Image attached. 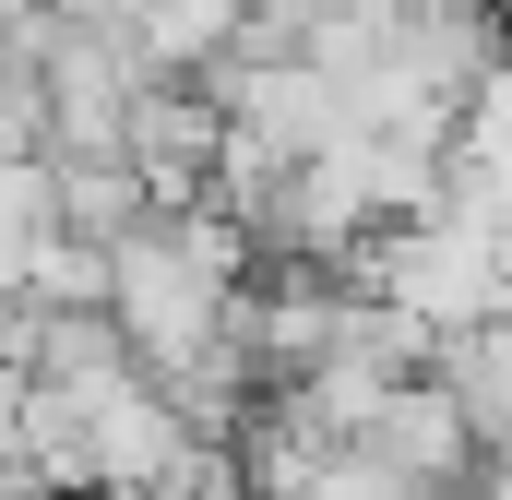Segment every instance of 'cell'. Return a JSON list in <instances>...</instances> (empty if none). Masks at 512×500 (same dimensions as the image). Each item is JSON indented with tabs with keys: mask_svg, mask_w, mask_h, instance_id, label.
I'll return each mask as SVG.
<instances>
[{
	"mask_svg": "<svg viewBox=\"0 0 512 500\" xmlns=\"http://www.w3.org/2000/svg\"><path fill=\"white\" fill-rule=\"evenodd\" d=\"M453 500H512V465H477V477H465Z\"/></svg>",
	"mask_w": 512,
	"mask_h": 500,
	"instance_id": "cell-2",
	"label": "cell"
},
{
	"mask_svg": "<svg viewBox=\"0 0 512 500\" xmlns=\"http://www.w3.org/2000/svg\"><path fill=\"white\" fill-rule=\"evenodd\" d=\"M441 203H453V215L512 227V60H489V72H477V96L453 108V143H441Z\"/></svg>",
	"mask_w": 512,
	"mask_h": 500,
	"instance_id": "cell-1",
	"label": "cell"
}]
</instances>
